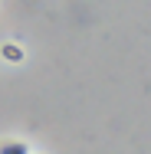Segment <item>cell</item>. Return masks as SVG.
Wrapping results in <instances>:
<instances>
[]
</instances>
